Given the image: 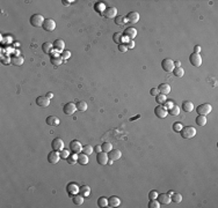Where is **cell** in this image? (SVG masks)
Here are the masks:
<instances>
[{
    "instance_id": "b9f144b4",
    "label": "cell",
    "mask_w": 218,
    "mask_h": 208,
    "mask_svg": "<svg viewBox=\"0 0 218 208\" xmlns=\"http://www.w3.org/2000/svg\"><path fill=\"white\" fill-rule=\"evenodd\" d=\"M98 206L99 207H108V199L105 196H101L98 200Z\"/></svg>"
},
{
    "instance_id": "ba28073f",
    "label": "cell",
    "mask_w": 218,
    "mask_h": 208,
    "mask_svg": "<svg viewBox=\"0 0 218 208\" xmlns=\"http://www.w3.org/2000/svg\"><path fill=\"white\" fill-rule=\"evenodd\" d=\"M51 147H52V150H56V152H62L64 149V141L63 139L60 138H55L51 142Z\"/></svg>"
},
{
    "instance_id": "277c9868",
    "label": "cell",
    "mask_w": 218,
    "mask_h": 208,
    "mask_svg": "<svg viewBox=\"0 0 218 208\" xmlns=\"http://www.w3.org/2000/svg\"><path fill=\"white\" fill-rule=\"evenodd\" d=\"M83 145H81V142L80 141H78V140H73V141H71L70 142V146H68V148H70V150L72 152V153H76V154H79V153H81L83 152Z\"/></svg>"
},
{
    "instance_id": "f907efd6",
    "label": "cell",
    "mask_w": 218,
    "mask_h": 208,
    "mask_svg": "<svg viewBox=\"0 0 218 208\" xmlns=\"http://www.w3.org/2000/svg\"><path fill=\"white\" fill-rule=\"evenodd\" d=\"M50 56H51V58H58V57H60V52L53 49V50L50 52Z\"/></svg>"
},
{
    "instance_id": "ffe728a7",
    "label": "cell",
    "mask_w": 218,
    "mask_h": 208,
    "mask_svg": "<svg viewBox=\"0 0 218 208\" xmlns=\"http://www.w3.org/2000/svg\"><path fill=\"white\" fill-rule=\"evenodd\" d=\"M158 90H159V94L168 95V94L171 92V86H169L168 83H161V84H159Z\"/></svg>"
},
{
    "instance_id": "7dc6e473",
    "label": "cell",
    "mask_w": 218,
    "mask_h": 208,
    "mask_svg": "<svg viewBox=\"0 0 218 208\" xmlns=\"http://www.w3.org/2000/svg\"><path fill=\"white\" fill-rule=\"evenodd\" d=\"M182 127H183V125L181 123H174V125H173V130L176 133H180V131L182 130Z\"/></svg>"
},
{
    "instance_id": "681fc988",
    "label": "cell",
    "mask_w": 218,
    "mask_h": 208,
    "mask_svg": "<svg viewBox=\"0 0 218 208\" xmlns=\"http://www.w3.org/2000/svg\"><path fill=\"white\" fill-rule=\"evenodd\" d=\"M174 105H175V104H174L172 101H166V102L164 103V107H165L167 110H169V109H171V108H173Z\"/></svg>"
},
{
    "instance_id": "52a82bcc",
    "label": "cell",
    "mask_w": 218,
    "mask_h": 208,
    "mask_svg": "<svg viewBox=\"0 0 218 208\" xmlns=\"http://www.w3.org/2000/svg\"><path fill=\"white\" fill-rule=\"evenodd\" d=\"M63 111H64V114L65 115H67V116H71V115H73L76 111H77V105L74 103H72V102H68V103H66L65 105H64V108H63Z\"/></svg>"
},
{
    "instance_id": "8fae6325",
    "label": "cell",
    "mask_w": 218,
    "mask_h": 208,
    "mask_svg": "<svg viewBox=\"0 0 218 208\" xmlns=\"http://www.w3.org/2000/svg\"><path fill=\"white\" fill-rule=\"evenodd\" d=\"M42 28H43L45 31L51 33V31H53V30L56 29V22H55L52 19H45V21H44Z\"/></svg>"
},
{
    "instance_id": "816d5d0a",
    "label": "cell",
    "mask_w": 218,
    "mask_h": 208,
    "mask_svg": "<svg viewBox=\"0 0 218 208\" xmlns=\"http://www.w3.org/2000/svg\"><path fill=\"white\" fill-rule=\"evenodd\" d=\"M118 50L121 51V52H126L128 51V46L125 45V44H118Z\"/></svg>"
},
{
    "instance_id": "ab89813d",
    "label": "cell",
    "mask_w": 218,
    "mask_h": 208,
    "mask_svg": "<svg viewBox=\"0 0 218 208\" xmlns=\"http://www.w3.org/2000/svg\"><path fill=\"white\" fill-rule=\"evenodd\" d=\"M180 114V108L178 105H174L173 108H171L168 110V115H172V116H179Z\"/></svg>"
},
{
    "instance_id": "7a4b0ae2",
    "label": "cell",
    "mask_w": 218,
    "mask_h": 208,
    "mask_svg": "<svg viewBox=\"0 0 218 208\" xmlns=\"http://www.w3.org/2000/svg\"><path fill=\"white\" fill-rule=\"evenodd\" d=\"M44 21H45V19H44L43 15H41V14H33L31 18H30V24H31L33 27H36V28L43 27Z\"/></svg>"
},
{
    "instance_id": "d6986e66",
    "label": "cell",
    "mask_w": 218,
    "mask_h": 208,
    "mask_svg": "<svg viewBox=\"0 0 218 208\" xmlns=\"http://www.w3.org/2000/svg\"><path fill=\"white\" fill-rule=\"evenodd\" d=\"M123 35L133 41V38L137 36V29H135V28H132V27H129V28H126V29L124 30Z\"/></svg>"
},
{
    "instance_id": "f1b7e54d",
    "label": "cell",
    "mask_w": 218,
    "mask_h": 208,
    "mask_svg": "<svg viewBox=\"0 0 218 208\" xmlns=\"http://www.w3.org/2000/svg\"><path fill=\"white\" fill-rule=\"evenodd\" d=\"M66 161H67V163L68 164H76L77 162H78V154H76V153H72V154H70V156L66 158Z\"/></svg>"
},
{
    "instance_id": "44dd1931",
    "label": "cell",
    "mask_w": 218,
    "mask_h": 208,
    "mask_svg": "<svg viewBox=\"0 0 218 208\" xmlns=\"http://www.w3.org/2000/svg\"><path fill=\"white\" fill-rule=\"evenodd\" d=\"M53 49L55 50H57V51H59L60 53L64 51V49H65V43H64V41L63 39H56L55 42H53Z\"/></svg>"
},
{
    "instance_id": "7c38bea8",
    "label": "cell",
    "mask_w": 218,
    "mask_h": 208,
    "mask_svg": "<svg viewBox=\"0 0 218 208\" xmlns=\"http://www.w3.org/2000/svg\"><path fill=\"white\" fill-rule=\"evenodd\" d=\"M154 114H156V116L158 117V118H166V116L168 115V110L164 107V105H158V107H156V109H154Z\"/></svg>"
},
{
    "instance_id": "9a60e30c",
    "label": "cell",
    "mask_w": 218,
    "mask_h": 208,
    "mask_svg": "<svg viewBox=\"0 0 218 208\" xmlns=\"http://www.w3.org/2000/svg\"><path fill=\"white\" fill-rule=\"evenodd\" d=\"M36 104L41 108H46V107H49V104H50V99L46 96H38L36 98Z\"/></svg>"
},
{
    "instance_id": "836d02e7",
    "label": "cell",
    "mask_w": 218,
    "mask_h": 208,
    "mask_svg": "<svg viewBox=\"0 0 218 208\" xmlns=\"http://www.w3.org/2000/svg\"><path fill=\"white\" fill-rule=\"evenodd\" d=\"M122 38H123V34L122 33H115L113 35V41L116 44H121L122 43Z\"/></svg>"
},
{
    "instance_id": "bcb514c9",
    "label": "cell",
    "mask_w": 218,
    "mask_h": 208,
    "mask_svg": "<svg viewBox=\"0 0 218 208\" xmlns=\"http://www.w3.org/2000/svg\"><path fill=\"white\" fill-rule=\"evenodd\" d=\"M70 57H71V52L67 51V50H64V51L60 53V58H62L63 60H67Z\"/></svg>"
},
{
    "instance_id": "83f0119b",
    "label": "cell",
    "mask_w": 218,
    "mask_h": 208,
    "mask_svg": "<svg viewBox=\"0 0 218 208\" xmlns=\"http://www.w3.org/2000/svg\"><path fill=\"white\" fill-rule=\"evenodd\" d=\"M42 50H43L44 53H49V54H50V52L53 50V44L50 43V42H45V43H43V45H42Z\"/></svg>"
},
{
    "instance_id": "6da1fadb",
    "label": "cell",
    "mask_w": 218,
    "mask_h": 208,
    "mask_svg": "<svg viewBox=\"0 0 218 208\" xmlns=\"http://www.w3.org/2000/svg\"><path fill=\"white\" fill-rule=\"evenodd\" d=\"M180 134L183 139H193L196 135V130L193 126H186V127H182V130L180 131Z\"/></svg>"
},
{
    "instance_id": "4316f807",
    "label": "cell",
    "mask_w": 218,
    "mask_h": 208,
    "mask_svg": "<svg viewBox=\"0 0 218 208\" xmlns=\"http://www.w3.org/2000/svg\"><path fill=\"white\" fill-rule=\"evenodd\" d=\"M72 201H73V203L76 206H81L84 203V196L81 194H76V195H73V198H72Z\"/></svg>"
},
{
    "instance_id": "f546056e",
    "label": "cell",
    "mask_w": 218,
    "mask_h": 208,
    "mask_svg": "<svg viewBox=\"0 0 218 208\" xmlns=\"http://www.w3.org/2000/svg\"><path fill=\"white\" fill-rule=\"evenodd\" d=\"M76 105H77V110L80 111V112H84V111L87 110V103L85 101H79Z\"/></svg>"
},
{
    "instance_id": "f35d334b",
    "label": "cell",
    "mask_w": 218,
    "mask_h": 208,
    "mask_svg": "<svg viewBox=\"0 0 218 208\" xmlns=\"http://www.w3.org/2000/svg\"><path fill=\"white\" fill-rule=\"evenodd\" d=\"M101 148H102V152H105V153H109V152L113 149V145H111L110 142H103L102 146H101Z\"/></svg>"
},
{
    "instance_id": "c3c4849f",
    "label": "cell",
    "mask_w": 218,
    "mask_h": 208,
    "mask_svg": "<svg viewBox=\"0 0 218 208\" xmlns=\"http://www.w3.org/2000/svg\"><path fill=\"white\" fill-rule=\"evenodd\" d=\"M158 195H159V193H158L156 190H153V191H151V192L149 193V199H150V200L157 199V198H158Z\"/></svg>"
},
{
    "instance_id": "60d3db41",
    "label": "cell",
    "mask_w": 218,
    "mask_h": 208,
    "mask_svg": "<svg viewBox=\"0 0 218 208\" xmlns=\"http://www.w3.org/2000/svg\"><path fill=\"white\" fill-rule=\"evenodd\" d=\"M94 152V147H92L91 145H86L83 147V153H85L86 155H91Z\"/></svg>"
},
{
    "instance_id": "11a10c76",
    "label": "cell",
    "mask_w": 218,
    "mask_h": 208,
    "mask_svg": "<svg viewBox=\"0 0 218 208\" xmlns=\"http://www.w3.org/2000/svg\"><path fill=\"white\" fill-rule=\"evenodd\" d=\"M201 50H202V49H201V46H200V45H196V46L194 48V53H198V54H200Z\"/></svg>"
},
{
    "instance_id": "6f0895ef",
    "label": "cell",
    "mask_w": 218,
    "mask_h": 208,
    "mask_svg": "<svg viewBox=\"0 0 218 208\" xmlns=\"http://www.w3.org/2000/svg\"><path fill=\"white\" fill-rule=\"evenodd\" d=\"M94 152H96V153H100V152H102V148H101L100 146H95V147H94Z\"/></svg>"
},
{
    "instance_id": "be15d7a7",
    "label": "cell",
    "mask_w": 218,
    "mask_h": 208,
    "mask_svg": "<svg viewBox=\"0 0 218 208\" xmlns=\"http://www.w3.org/2000/svg\"><path fill=\"white\" fill-rule=\"evenodd\" d=\"M173 193H174V192H172V191H169V192H168V193H167V194H168V195H172V194H173Z\"/></svg>"
},
{
    "instance_id": "d590c367",
    "label": "cell",
    "mask_w": 218,
    "mask_h": 208,
    "mask_svg": "<svg viewBox=\"0 0 218 208\" xmlns=\"http://www.w3.org/2000/svg\"><path fill=\"white\" fill-rule=\"evenodd\" d=\"M171 199H172L173 202H175V203H180V202L182 201V195H181L180 193H173V194L171 195Z\"/></svg>"
},
{
    "instance_id": "6125c7cd",
    "label": "cell",
    "mask_w": 218,
    "mask_h": 208,
    "mask_svg": "<svg viewBox=\"0 0 218 208\" xmlns=\"http://www.w3.org/2000/svg\"><path fill=\"white\" fill-rule=\"evenodd\" d=\"M113 162H114L113 160H108V163H107V164H109V165H111V164H113Z\"/></svg>"
},
{
    "instance_id": "2e32d148",
    "label": "cell",
    "mask_w": 218,
    "mask_h": 208,
    "mask_svg": "<svg viewBox=\"0 0 218 208\" xmlns=\"http://www.w3.org/2000/svg\"><path fill=\"white\" fill-rule=\"evenodd\" d=\"M157 200L160 202V205H169L172 199H171V195H168L167 193H161L158 195Z\"/></svg>"
},
{
    "instance_id": "8992f818",
    "label": "cell",
    "mask_w": 218,
    "mask_h": 208,
    "mask_svg": "<svg viewBox=\"0 0 218 208\" xmlns=\"http://www.w3.org/2000/svg\"><path fill=\"white\" fill-rule=\"evenodd\" d=\"M66 191H67V193H68L70 196H73V195H76V194L79 193L80 186H79L78 184H76V183H70V184L66 186Z\"/></svg>"
},
{
    "instance_id": "ac0fdd59",
    "label": "cell",
    "mask_w": 218,
    "mask_h": 208,
    "mask_svg": "<svg viewBox=\"0 0 218 208\" xmlns=\"http://www.w3.org/2000/svg\"><path fill=\"white\" fill-rule=\"evenodd\" d=\"M126 19H128V22H130V23H137L139 21V13L138 12H130L126 15Z\"/></svg>"
},
{
    "instance_id": "8d00e7d4",
    "label": "cell",
    "mask_w": 218,
    "mask_h": 208,
    "mask_svg": "<svg viewBox=\"0 0 218 208\" xmlns=\"http://www.w3.org/2000/svg\"><path fill=\"white\" fill-rule=\"evenodd\" d=\"M156 101H157V103L158 104H160V105H163V104L167 101V98H166V95H163V94H158L157 96H156Z\"/></svg>"
},
{
    "instance_id": "603a6c76",
    "label": "cell",
    "mask_w": 218,
    "mask_h": 208,
    "mask_svg": "<svg viewBox=\"0 0 218 208\" xmlns=\"http://www.w3.org/2000/svg\"><path fill=\"white\" fill-rule=\"evenodd\" d=\"M182 109H183L185 112H191L194 110V103L190 102V101H183Z\"/></svg>"
},
{
    "instance_id": "e575fe53",
    "label": "cell",
    "mask_w": 218,
    "mask_h": 208,
    "mask_svg": "<svg viewBox=\"0 0 218 208\" xmlns=\"http://www.w3.org/2000/svg\"><path fill=\"white\" fill-rule=\"evenodd\" d=\"M173 73H174L175 76H178V77H182V76L185 75V69H183L182 67H175V68L173 69Z\"/></svg>"
},
{
    "instance_id": "74e56055",
    "label": "cell",
    "mask_w": 218,
    "mask_h": 208,
    "mask_svg": "<svg viewBox=\"0 0 218 208\" xmlns=\"http://www.w3.org/2000/svg\"><path fill=\"white\" fill-rule=\"evenodd\" d=\"M50 63H51L55 67H58V66H60V65L63 64V59H62L60 57H58V58H51V59H50Z\"/></svg>"
},
{
    "instance_id": "7bdbcfd3",
    "label": "cell",
    "mask_w": 218,
    "mask_h": 208,
    "mask_svg": "<svg viewBox=\"0 0 218 208\" xmlns=\"http://www.w3.org/2000/svg\"><path fill=\"white\" fill-rule=\"evenodd\" d=\"M161 205L160 202L157 200V199H153V200H150L149 202V208H160Z\"/></svg>"
},
{
    "instance_id": "ee69618b",
    "label": "cell",
    "mask_w": 218,
    "mask_h": 208,
    "mask_svg": "<svg viewBox=\"0 0 218 208\" xmlns=\"http://www.w3.org/2000/svg\"><path fill=\"white\" fill-rule=\"evenodd\" d=\"M59 156H60V158H63V160H66L68 156H70V149H63L62 152H59Z\"/></svg>"
},
{
    "instance_id": "f5cc1de1",
    "label": "cell",
    "mask_w": 218,
    "mask_h": 208,
    "mask_svg": "<svg viewBox=\"0 0 218 208\" xmlns=\"http://www.w3.org/2000/svg\"><path fill=\"white\" fill-rule=\"evenodd\" d=\"M150 94H151L152 96H154V97H156V96H157V95L159 94V90H158V88H152V89L150 90Z\"/></svg>"
},
{
    "instance_id": "e0dca14e",
    "label": "cell",
    "mask_w": 218,
    "mask_h": 208,
    "mask_svg": "<svg viewBox=\"0 0 218 208\" xmlns=\"http://www.w3.org/2000/svg\"><path fill=\"white\" fill-rule=\"evenodd\" d=\"M108 157H109V160H113V161H117V160H120L121 157H122V153H121V150H118V149H111L109 153H108Z\"/></svg>"
},
{
    "instance_id": "7402d4cb",
    "label": "cell",
    "mask_w": 218,
    "mask_h": 208,
    "mask_svg": "<svg viewBox=\"0 0 218 208\" xmlns=\"http://www.w3.org/2000/svg\"><path fill=\"white\" fill-rule=\"evenodd\" d=\"M121 205V200L118 199V196L113 195L108 199V207H118Z\"/></svg>"
},
{
    "instance_id": "5bb4252c",
    "label": "cell",
    "mask_w": 218,
    "mask_h": 208,
    "mask_svg": "<svg viewBox=\"0 0 218 208\" xmlns=\"http://www.w3.org/2000/svg\"><path fill=\"white\" fill-rule=\"evenodd\" d=\"M59 160H60L59 152L52 150V152L49 153V155H48V161H49V163H51V164H56V163H58Z\"/></svg>"
},
{
    "instance_id": "1f68e13d",
    "label": "cell",
    "mask_w": 218,
    "mask_h": 208,
    "mask_svg": "<svg viewBox=\"0 0 218 208\" xmlns=\"http://www.w3.org/2000/svg\"><path fill=\"white\" fill-rule=\"evenodd\" d=\"M80 194L83 195V196H90L91 195V187H88L87 185H84V186H81L80 187Z\"/></svg>"
},
{
    "instance_id": "91938a15",
    "label": "cell",
    "mask_w": 218,
    "mask_h": 208,
    "mask_svg": "<svg viewBox=\"0 0 218 208\" xmlns=\"http://www.w3.org/2000/svg\"><path fill=\"white\" fill-rule=\"evenodd\" d=\"M46 97L50 99V98H52V97H53V94H52V92H48V94H46Z\"/></svg>"
},
{
    "instance_id": "30bf717a",
    "label": "cell",
    "mask_w": 218,
    "mask_h": 208,
    "mask_svg": "<svg viewBox=\"0 0 218 208\" xmlns=\"http://www.w3.org/2000/svg\"><path fill=\"white\" fill-rule=\"evenodd\" d=\"M189 61L194 67H200L202 65V57L198 53H191L189 57Z\"/></svg>"
},
{
    "instance_id": "3957f363",
    "label": "cell",
    "mask_w": 218,
    "mask_h": 208,
    "mask_svg": "<svg viewBox=\"0 0 218 208\" xmlns=\"http://www.w3.org/2000/svg\"><path fill=\"white\" fill-rule=\"evenodd\" d=\"M196 111H197L198 115L206 116V115L211 114V111H212V107H211V104H209V103H204V104H201V105L197 107Z\"/></svg>"
},
{
    "instance_id": "d4e9b609",
    "label": "cell",
    "mask_w": 218,
    "mask_h": 208,
    "mask_svg": "<svg viewBox=\"0 0 218 208\" xmlns=\"http://www.w3.org/2000/svg\"><path fill=\"white\" fill-rule=\"evenodd\" d=\"M78 163L81 165H85L88 163V155H86L85 153H79L78 154Z\"/></svg>"
},
{
    "instance_id": "4fadbf2b",
    "label": "cell",
    "mask_w": 218,
    "mask_h": 208,
    "mask_svg": "<svg viewBox=\"0 0 218 208\" xmlns=\"http://www.w3.org/2000/svg\"><path fill=\"white\" fill-rule=\"evenodd\" d=\"M108 160H109V157H108V153H105V152H100V153H98V155H96V161H98L99 164H101V165H106V164L108 163Z\"/></svg>"
},
{
    "instance_id": "db71d44e",
    "label": "cell",
    "mask_w": 218,
    "mask_h": 208,
    "mask_svg": "<svg viewBox=\"0 0 218 208\" xmlns=\"http://www.w3.org/2000/svg\"><path fill=\"white\" fill-rule=\"evenodd\" d=\"M126 46H128V50H129V49H133V48H135V42H133V41H130V42L126 44Z\"/></svg>"
},
{
    "instance_id": "680465c9",
    "label": "cell",
    "mask_w": 218,
    "mask_h": 208,
    "mask_svg": "<svg viewBox=\"0 0 218 208\" xmlns=\"http://www.w3.org/2000/svg\"><path fill=\"white\" fill-rule=\"evenodd\" d=\"M174 66H175V67H181V63H180V61H175V63H174Z\"/></svg>"
},
{
    "instance_id": "4dcf8cb0",
    "label": "cell",
    "mask_w": 218,
    "mask_h": 208,
    "mask_svg": "<svg viewBox=\"0 0 218 208\" xmlns=\"http://www.w3.org/2000/svg\"><path fill=\"white\" fill-rule=\"evenodd\" d=\"M195 122H196V124H197L198 126H204V125L206 124V116H202V115H198V116L196 117Z\"/></svg>"
},
{
    "instance_id": "cb8c5ba5",
    "label": "cell",
    "mask_w": 218,
    "mask_h": 208,
    "mask_svg": "<svg viewBox=\"0 0 218 208\" xmlns=\"http://www.w3.org/2000/svg\"><path fill=\"white\" fill-rule=\"evenodd\" d=\"M45 123H46L49 126H58L60 122H59V119H58L57 117H55V116H49V117L46 118Z\"/></svg>"
},
{
    "instance_id": "d6a6232c",
    "label": "cell",
    "mask_w": 218,
    "mask_h": 208,
    "mask_svg": "<svg viewBox=\"0 0 218 208\" xmlns=\"http://www.w3.org/2000/svg\"><path fill=\"white\" fill-rule=\"evenodd\" d=\"M126 22H128V19L124 18V16H122V15H117V16L115 18V23H116L117 26H123V24L126 23Z\"/></svg>"
},
{
    "instance_id": "9c48e42d",
    "label": "cell",
    "mask_w": 218,
    "mask_h": 208,
    "mask_svg": "<svg viewBox=\"0 0 218 208\" xmlns=\"http://www.w3.org/2000/svg\"><path fill=\"white\" fill-rule=\"evenodd\" d=\"M102 15L106 19H115L117 16V8L116 7H106Z\"/></svg>"
},
{
    "instance_id": "9f6ffc18",
    "label": "cell",
    "mask_w": 218,
    "mask_h": 208,
    "mask_svg": "<svg viewBox=\"0 0 218 208\" xmlns=\"http://www.w3.org/2000/svg\"><path fill=\"white\" fill-rule=\"evenodd\" d=\"M1 61H3V64H4V65H8V64H12V60H11L10 58H7V59H3Z\"/></svg>"
},
{
    "instance_id": "484cf974",
    "label": "cell",
    "mask_w": 218,
    "mask_h": 208,
    "mask_svg": "<svg viewBox=\"0 0 218 208\" xmlns=\"http://www.w3.org/2000/svg\"><path fill=\"white\" fill-rule=\"evenodd\" d=\"M11 60H12V65H13V66H21V65H23V61H25L23 58L20 57V56L12 57Z\"/></svg>"
},
{
    "instance_id": "f6af8a7d",
    "label": "cell",
    "mask_w": 218,
    "mask_h": 208,
    "mask_svg": "<svg viewBox=\"0 0 218 208\" xmlns=\"http://www.w3.org/2000/svg\"><path fill=\"white\" fill-rule=\"evenodd\" d=\"M95 10L98 11V13H103L105 12V10H106V7H105V4L103 3H98L96 5H95Z\"/></svg>"
},
{
    "instance_id": "94428289",
    "label": "cell",
    "mask_w": 218,
    "mask_h": 208,
    "mask_svg": "<svg viewBox=\"0 0 218 208\" xmlns=\"http://www.w3.org/2000/svg\"><path fill=\"white\" fill-rule=\"evenodd\" d=\"M62 3H64V5H65V6H68L71 1H67V0H64V1H62Z\"/></svg>"
},
{
    "instance_id": "5b68a950",
    "label": "cell",
    "mask_w": 218,
    "mask_h": 208,
    "mask_svg": "<svg viewBox=\"0 0 218 208\" xmlns=\"http://www.w3.org/2000/svg\"><path fill=\"white\" fill-rule=\"evenodd\" d=\"M161 67H163V69L165 71V72H173V69H174V61L172 60V59H169V58H165L163 61H161Z\"/></svg>"
}]
</instances>
